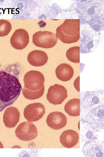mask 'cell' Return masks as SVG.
Instances as JSON below:
<instances>
[{
    "instance_id": "cell-10",
    "label": "cell",
    "mask_w": 104,
    "mask_h": 157,
    "mask_svg": "<svg viewBox=\"0 0 104 157\" xmlns=\"http://www.w3.org/2000/svg\"><path fill=\"white\" fill-rule=\"evenodd\" d=\"M20 114L18 110L14 107H9L5 110L3 115V122L8 128L14 127L19 121Z\"/></svg>"
},
{
    "instance_id": "cell-15",
    "label": "cell",
    "mask_w": 104,
    "mask_h": 157,
    "mask_svg": "<svg viewBox=\"0 0 104 157\" xmlns=\"http://www.w3.org/2000/svg\"><path fill=\"white\" fill-rule=\"evenodd\" d=\"M66 56L70 61L75 63L80 62V47L75 46L69 48L66 51Z\"/></svg>"
},
{
    "instance_id": "cell-12",
    "label": "cell",
    "mask_w": 104,
    "mask_h": 157,
    "mask_svg": "<svg viewBox=\"0 0 104 157\" xmlns=\"http://www.w3.org/2000/svg\"><path fill=\"white\" fill-rule=\"evenodd\" d=\"M79 139V134L76 132L72 130H68L62 133L60 136V141L64 147L70 148L77 144Z\"/></svg>"
},
{
    "instance_id": "cell-9",
    "label": "cell",
    "mask_w": 104,
    "mask_h": 157,
    "mask_svg": "<svg viewBox=\"0 0 104 157\" xmlns=\"http://www.w3.org/2000/svg\"><path fill=\"white\" fill-rule=\"evenodd\" d=\"M46 122L48 126L54 130H58L64 127L67 122L65 115L58 111L52 112L47 117Z\"/></svg>"
},
{
    "instance_id": "cell-7",
    "label": "cell",
    "mask_w": 104,
    "mask_h": 157,
    "mask_svg": "<svg viewBox=\"0 0 104 157\" xmlns=\"http://www.w3.org/2000/svg\"><path fill=\"white\" fill-rule=\"evenodd\" d=\"M45 113L44 106L40 103L29 104L25 108L24 115L28 121H37L42 117Z\"/></svg>"
},
{
    "instance_id": "cell-18",
    "label": "cell",
    "mask_w": 104,
    "mask_h": 157,
    "mask_svg": "<svg viewBox=\"0 0 104 157\" xmlns=\"http://www.w3.org/2000/svg\"><path fill=\"white\" fill-rule=\"evenodd\" d=\"M3 145L2 143L0 141V148H3Z\"/></svg>"
},
{
    "instance_id": "cell-3",
    "label": "cell",
    "mask_w": 104,
    "mask_h": 157,
    "mask_svg": "<svg viewBox=\"0 0 104 157\" xmlns=\"http://www.w3.org/2000/svg\"><path fill=\"white\" fill-rule=\"evenodd\" d=\"M56 36L62 42L71 44L80 38V19H66L56 29Z\"/></svg>"
},
{
    "instance_id": "cell-6",
    "label": "cell",
    "mask_w": 104,
    "mask_h": 157,
    "mask_svg": "<svg viewBox=\"0 0 104 157\" xmlns=\"http://www.w3.org/2000/svg\"><path fill=\"white\" fill-rule=\"evenodd\" d=\"M67 90L64 86L57 84L50 87L46 97L49 102L54 105L61 104L67 97Z\"/></svg>"
},
{
    "instance_id": "cell-14",
    "label": "cell",
    "mask_w": 104,
    "mask_h": 157,
    "mask_svg": "<svg viewBox=\"0 0 104 157\" xmlns=\"http://www.w3.org/2000/svg\"><path fill=\"white\" fill-rule=\"evenodd\" d=\"M64 110L69 115L77 116L80 115V100L74 98L69 100L65 104Z\"/></svg>"
},
{
    "instance_id": "cell-4",
    "label": "cell",
    "mask_w": 104,
    "mask_h": 157,
    "mask_svg": "<svg viewBox=\"0 0 104 157\" xmlns=\"http://www.w3.org/2000/svg\"><path fill=\"white\" fill-rule=\"evenodd\" d=\"M57 38L55 35L48 31H39L34 34L32 42L36 46L44 48H50L57 44Z\"/></svg>"
},
{
    "instance_id": "cell-8",
    "label": "cell",
    "mask_w": 104,
    "mask_h": 157,
    "mask_svg": "<svg viewBox=\"0 0 104 157\" xmlns=\"http://www.w3.org/2000/svg\"><path fill=\"white\" fill-rule=\"evenodd\" d=\"M29 35L25 30L20 28L15 31L10 40L11 46L14 48L19 50L23 49L28 45L29 42Z\"/></svg>"
},
{
    "instance_id": "cell-11",
    "label": "cell",
    "mask_w": 104,
    "mask_h": 157,
    "mask_svg": "<svg viewBox=\"0 0 104 157\" xmlns=\"http://www.w3.org/2000/svg\"><path fill=\"white\" fill-rule=\"evenodd\" d=\"M27 60L31 65L39 67L46 64L48 60L47 54L44 51L35 50L30 52L28 54Z\"/></svg>"
},
{
    "instance_id": "cell-2",
    "label": "cell",
    "mask_w": 104,
    "mask_h": 157,
    "mask_svg": "<svg viewBox=\"0 0 104 157\" xmlns=\"http://www.w3.org/2000/svg\"><path fill=\"white\" fill-rule=\"evenodd\" d=\"M45 79L40 72L31 70L24 75V86L22 92L24 97L30 100L38 99L43 95L44 90Z\"/></svg>"
},
{
    "instance_id": "cell-5",
    "label": "cell",
    "mask_w": 104,
    "mask_h": 157,
    "mask_svg": "<svg viewBox=\"0 0 104 157\" xmlns=\"http://www.w3.org/2000/svg\"><path fill=\"white\" fill-rule=\"evenodd\" d=\"M15 133L19 139L25 141L33 140L38 135L36 127L32 123L29 121L20 123L16 128Z\"/></svg>"
},
{
    "instance_id": "cell-1",
    "label": "cell",
    "mask_w": 104,
    "mask_h": 157,
    "mask_svg": "<svg viewBox=\"0 0 104 157\" xmlns=\"http://www.w3.org/2000/svg\"><path fill=\"white\" fill-rule=\"evenodd\" d=\"M22 89L21 84L16 76L0 71V112L15 101Z\"/></svg>"
},
{
    "instance_id": "cell-13",
    "label": "cell",
    "mask_w": 104,
    "mask_h": 157,
    "mask_svg": "<svg viewBox=\"0 0 104 157\" xmlns=\"http://www.w3.org/2000/svg\"><path fill=\"white\" fill-rule=\"evenodd\" d=\"M55 72L57 78L63 81L70 80L73 77L74 71L69 65L63 63L59 65L56 68Z\"/></svg>"
},
{
    "instance_id": "cell-16",
    "label": "cell",
    "mask_w": 104,
    "mask_h": 157,
    "mask_svg": "<svg viewBox=\"0 0 104 157\" xmlns=\"http://www.w3.org/2000/svg\"><path fill=\"white\" fill-rule=\"evenodd\" d=\"M11 29V25L9 22L5 19H0V37L7 35Z\"/></svg>"
},
{
    "instance_id": "cell-17",
    "label": "cell",
    "mask_w": 104,
    "mask_h": 157,
    "mask_svg": "<svg viewBox=\"0 0 104 157\" xmlns=\"http://www.w3.org/2000/svg\"><path fill=\"white\" fill-rule=\"evenodd\" d=\"M79 76L75 80L74 82V85L75 89L79 92Z\"/></svg>"
}]
</instances>
